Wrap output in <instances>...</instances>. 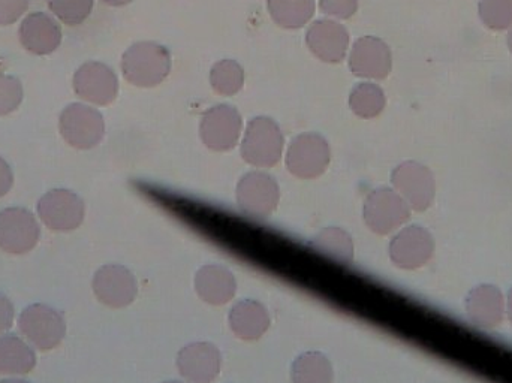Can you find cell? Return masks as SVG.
<instances>
[{
    "label": "cell",
    "instance_id": "1",
    "mask_svg": "<svg viewBox=\"0 0 512 383\" xmlns=\"http://www.w3.org/2000/svg\"><path fill=\"white\" fill-rule=\"evenodd\" d=\"M122 71L126 81L134 86H158L170 74V51L156 42H137L123 54Z\"/></svg>",
    "mask_w": 512,
    "mask_h": 383
},
{
    "label": "cell",
    "instance_id": "2",
    "mask_svg": "<svg viewBox=\"0 0 512 383\" xmlns=\"http://www.w3.org/2000/svg\"><path fill=\"white\" fill-rule=\"evenodd\" d=\"M285 149L282 129L270 117H255L246 126L242 138V156L256 168H271L280 161Z\"/></svg>",
    "mask_w": 512,
    "mask_h": 383
},
{
    "label": "cell",
    "instance_id": "3",
    "mask_svg": "<svg viewBox=\"0 0 512 383\" xmlns=\"http://www.w3.org/2000/svg\"><path fill=\"white\" fill-rule=\"evenodd\" d=\"M330 161V144L319 134L298 135L286 150V168L298 179L312 180L322 176Z\"/></svg>",
    "mask_w": 512,
    "mask_h": 383
},
{
    "label": "cell",
    "instance_id": "4",
    "mask_svg": "<svg viewBox=\"0 0 512 383\" xmlns=\"http://www.w3.org/2000/svg\"><path fill=\"white\" fill-rule=\"evenodd\" d=\"M63 140L78 150H90L101 143L105 135V122L95 108L71 104L62 111L59 119Z\"/></svg>",
    "mask_w": 512,
    "mask_h": 383
},
{
    "label": "cell",
    "instance_id": "5",
    "mask_svg": "<svg viewBox=\"0 0 512 383\" xmlns=\"http://www.w3.org/2000/svg\"><path fill=\"white\" fill-rule=\"evenodd\" d=\"M23 336L39 351H53L65 339L66 322L62 313L45 304H32L18 319Z\"/></svg>",
    "mask_w": 512,
    "mask_h": 383
},
{
    "label": "cell",
    "instance_id": "6",
    "mask_svg": "<svg viewBox=\"0 0 512 383\" xmlns=\"http://www.w3.org/2000/svg\"><path fill=\"white\" fill-rule=\"evenodd\" d=\"M363 217L370 231L387 235L411 217V207L394 189L379 188L367 195Z\"/></svg>",
    "mask_w": 512,
    "mask_h": 383
},
{
    "label": "cell",
    "instance_id": "7",
    "mask_svg": "<svg viewBox=\"0 0 512 383\" xmlns=\"http://www.w3.org/2000/svg\"><path fill=\"white\" fill-rule=\"evenodd\" d=\"M242 134V114L231 105H215L201 119V140L215 152H228L234 149L239 144Z\"/></svg>",
    "mask_w": 512,
    "mask_h": 383
},
{
    "label": "cell",
    "instance_id": "8",
    "mask_svg": "<svg viewBox=\"0 0 512 383\" xmlns=\"http://www.w3.org/2000/svg\"><path fill=\"white\" fill-rule=\"evenodd\" d=\"M41 237L38 220L26 208L11 207L0 211V250L24 255L35 249Z\"/></svg>",
    "mask_w": 512,
    "mask_h": 383
},
{
    "label": "cell",
    "instance_id": "9",
    "mask_svg": "<svg viewBox=\"0 0 512 383\" xmlns=\"http://www.w3.org/2000/svg\"><path fill=\"white\" fill-rule=\"evenodd\" d=\"M84 213L83 199L68 189H53L38 202L39 217L51 231H75L83 223Z\"/></svg>",
    "mask_w": 512,
    "mask_h": 383
},
{
    "label": "cell",
    "instance_id": "10",
    "mask_svg": "<svg viewBox=\"0 0 512 383\" xmlns=\"http://www.w3.org/2000/svg\"><path fill=\"white\" fill-rule=\"evenodd\" d=\"M391 182L394 191L408 202L412 210L424 211L433 204L436 193L435 177L424 165L414 161L403 162L391 174Z\"/></svg>",
    "mask_w": 512,
    "mask_h": 383
},
{
    "label": "cell",
    "instance_id": "11",
    "mask_svg": "<svg viewBox=\"0 0 512 383\" xmlns=\"http://www.w3.org/2000/svg\"><path fill=\"white\" fill-rule=\"evenodd\" d=\"M279 199V185L270 174L252 171L237 185V202L249 216L270 217L276 211Z\"/></svg>",
    "mask_w": 512,
    "mask_h": 383
},
{
    "label": "cell",
    "instance_id": "12",
    "mask_svg": "<svg viewBox=\"0 0 512 383\" xmlns=\"http://www.w3.org/2000/svg\"><path fill=\"white\" fill-rule=\"evenodd\" d=\"M352 74L366 80H384L393 68V54L387 42L376 36L357 39L348 53Z\"/></svg>",
    "mask_w": 512,
    "mask_h": 383
},
{
    "label": "cell",
    "instance_id": "13",
    "mask_svg": "<svg viewBox=\"0 0 512 383\" xmlns=\"http://www.w3.org/2000/svg\"><path fill=\"white\" fill-rule=\"evenodd\" d=\"M93 292L105 306L123 309L134 303L137 297V280L123 265H104L93 277Z\"/></svg>",
    "mask_w": 512,
    "mask_h": 383
},
{
    "label": "cell",
    "instance_id": "14",
    "mask_svg": "<svg viewBox=\"0 0 512 383\" xmlns=\"http://www.w3.org/2000/svg\"><path fill=\"white\" fill-rule=\"evenodd\" d=\"M74 90L83 101L95 105H110L119 93V80L110 66L87 62L74 75Z\"/></svg>",
    "mask_w": 512,
    "mask_h": 383
},
{
    "label": "cell",
    "instance_id": "15",
    "mask_svg": "<svg viewBox=\"0 0 512 383\" xmlns=\"http://www.w3.org/2000/svg\"><path fill=\"white\" fill-rule=\"evenodd\" d=\"M306 44L313 56L325 63H339L351 50L348 30L333 18H322L310 24Z\"/></svg>",
    "mask_w": 512,
    "mask_h": 383
},
{
    "label": "cell",
    "instance_id": "16",
    "mask_svg": "<svg viewBox=\"0 0 512 383\" xmlns=\"http://www.w3.org/2000/svg\"><path fill=\"white\" fill-rule=\"evenodd\" d=\"M435 241L423 226L412 225L402 229L390 243V258L397 267L415 270L432 259Z\"/></svg>",
    "mask_w": 512,
    "mask_h": 383
},
{
    "label": "cell",
    "instance_id": "17",
    "mask_svg": "<svg viewBox=\"0 0 512 383\" xmlns=\"http://www.w3.org/2000/svg\"><path fill=\"white\" fill-rule=\"evenodd\" d=\"M177 367L186 381L212 383L221 373L222 355L213 343H191L177 355Z\"/></svg>",
    "mask_w": 512,
    "mask_h": 383
},
{
    "label": "cell",
    "instance_id": "18",
    "mask_svg": "<svg viewBox=\"0 0 512 383\" xmlns=\"http://www.w3.org/2000/svg\"><path fill=\"white\" fill-rule=\"evenodd\" d=\"M21 45L36 56H47L59 48L62 42V29L59 24L44 12L27 15L18 29Z\"/></svg>",
    "mask_w": 512,
    "mask_h": 383
},
{
    "label": "cell",
    "instance_id": "19",
    "mask_svg": "<svg viewBox=\"0 0 512 383\" xmlns=\"http://www.w3.org/2000/svg\"><path fill=\"white\" fill-rule=\"evenodd\" d=\"M195 291L206 303L224 306L236 295V277L221 265H204L195 276Z\"/></svg>",
    "mask_w": 512,
    "mask_h": 383
},
{
    "label": "cell",
    "instance_id": "20",
    "mask_svg": "<svg viewBox=\"0 0 512 383\" xmlns=\"http://www.w3.org/2000/svg\"><path fill=\"white\" fill-rule=\"evenodd\" d=\"M466 313L478 327H496L504 321V295L496 286H477L466 298Z\"/></svg>",
    "mask_w": 512,
    "mask_h": 383
},
{
    "label": "cell",
    "instance_id": "21",
    "mask_svg": "<svg viewBox=\"0 0 512 383\" xmlns=\"http://www.w3.org/2000/svg\"><path fill=\"white\" fill-rule=\"evenodd\" d=\"M228 321H230L233 333L246 342L261 339L270 327V316H268L267 309L255 300L237 303L231 309Z\"/></svg>",
    "mask_w": 512,
    "mask_h": 383
},
{
    "label": "cell",
    "instance_id": "22",
    "mask_svg": "<svg viewBox=\"0 0 512 383\" xmlns=\"http://www.w3.org/2000/svg\"><path fill=\"white\" fill-rule=\"evenodd\" d=\"M35 366V352L20 337H0V375H27Z\"/></svg>",
    "mask_w": 512,
    "mask_h": 383
},
{
    "label": "cell",
    "instance_id": "23",
    "mask_svg": "<svg viewBox=\"0 0 512 383\" xmlns=\"http://www.w3.org/2000/svg\"><path fill=\"white\" fill-rule=\"evenodd\" d=\"M274 23L285 29H300L313 18L316 0H267Z\"/></svg>",
    "mask_w": 512,
    "mask_h": 383
},
{
    "label": "cell",
    "instance_id": "24",
    "mask_svg": "<svg viewBox=\"0 0 512 383\" xmlns=\"http://www.w3.org/2000/svg\"><path fill=\"white\" fill-rule=\"evenodd\" d=\"M309 244L322 255L330 256L331 259L343 264H351L354 261V241L342 228L331 226L322 229Z\"/></svg>",
    "mask_w": 512,
    "mask_h": 383
},
{
    "label": "cell",
    "instance_id": "25",
    "mask_svg": "<svg viewBox=\"0 0 512 383\" xmlns=\"http://www.w3.org/2000/svg\"><path fill=\"white\" fill-rule=\"evenodd\" d=\"M292 383H333L330 360L321 352H306L292 364Z\"/></svg>",
    "mask_w": 512,
    "mask_h": 383
},
{
    "label": "cell",
    "instance_id": "26",
    "mask_svg": "<svg viewBox=\"0 0 512 383\" xmlns=\"http://www.w3.org/2000/svg\"><path fill=\"white\" fill-rule=\"evenodd\" d=\"M385 104L384 90L372 81L357 84L349 95V107L361 119H375L384 111Z\"/></svg>",
    "mask_w": 512,
    "mask_h": 383
},
{
    "label": "cell",
    "instance_id": "27",
    "mask_svg": "<svg viewBox=\"0 0 512 383\" xmlns=\"http://www.w3.org/2000/svg\"><path fill=\"white\" fill-rule=\"evenodd\" d=\"M210 84L219 95H236L245 86V69L236 60H219L210 71Z\"/></svg>",
    "mask_w": 512,
    "mask_h": 383
},
{
    "label": "cell",
    "instance_id": "28",
    "mask_svg": "<svg viewBox=\"0 0 512 383\" xmlns=\"http://www.w3.org/2000/svg\"><path fill=\"white\" fill-rule=\"evenodd\" d=\"M48 8L66 26H80L92 14L93 0H48Z\"/></svg>",
    "mask_w": 512,
    "mask_h": 383
},
{
    "label": "cell",
    "instance_id": "29",
    "mask_svg": "<svg viewBox=\"0 0 512 383\" xmlns=\"http://www.w3.org/2000/svg\"><path fill=\"white\" fill-rule=\"evenodd\" d=\"M478 14L489 29H510L512 27V0H480Z\"/></svg>",
    "mask_w": 512,
    "mask_h": 383
},
{
    "label": "cell",
    "instance_id": "30",
    "mask_svg": "<svg viewBox=\"0 0 512 383\" xmlns=\"http://www.w3.org/2000/svg\"><path fill=\"white\" fill-rule=\"evenodd\" d=\"M23 98L20 80L11 75L0 74V117L14 113L20 107Z\"/></svg>",
    "mask_w": 512,
    "mask_h": 383
},
{
    "label": "cell",
    "instance_id": "31",
    "mask_svg": "<svg viewBox=\"0 0 512 383\" xmlns=\"http://www.w3.org/2000/svg\"><path fill=\"white\" fill-rule=\"evenodd\" d=\"M318 3L324 14L339 20H348L358 9V0H318Z\"/></svg>",
    "mask_w": 512,
    "mask_h": 383
},
{
    "label": "cell",
    "instance_id": "32",
    "mask_svg": "<svg viewBox=\"0 0 512 383\" xmlns=\"http://www.w3.org/2000/svg\"><path fill=\"white\" fill-rule=\"evenodd\" d=\"M29 8V0H0V26L15 23Z\"/></svg>",
    "mask_w": 512,
    "mask_h": 383
},
{
    "label": "cell",
    "instance_id": "33",
    "mask_svg": "<svg viewBox=\"0 0 512 383\" xmlns=\"http://www.w3.org/2000/svg\"><path fill=\"white\" fill-rule=\"evenodd\" d=\"M14 322V306L6 295L0 294V334L8 331Z\"/></svg>",
    "mask_w": 512,
    "mask_h": 383
},
{
    "label": "cell",
    "instance_id": "34",
    "mask_svg": "<svg viewBox=\"0 0 512 383\" xmlns=\"http://www.w3.org/2000/svg\"><path fill=\"white\" fill-rule=\"evenodd\" d=\"M14 185V174L5 159L0 158V198L11 191Z\"/></svg>",
    "mask_w": 512,
    "mask_h": 383
},
{
    "label": "cell",
    "instance_id": "35",
    "mask_svg": "<svg viewBox=\"0 0 512 383\" xmlns=\"http://www.w3.org/2000/svg\"><path fill=\"white\" fill-rule=\"evenodd\" d=\"M102 2L107 3L110 6H125L129 5L132 0H102Z\"/></svg>",
    "mask_w": 512,
    "mask_h": 383
},
{
    "label": "cell",
    "instance_id": "36",
    "mask_svg": "<svg viewBox=\"0 0 512 383\" xmlns=\"http://www.w3.org/2000/svg\"><path fill=\"white\" fill-rule=\"evenodd\" d=\"M507 312L508 316H510V321L512 322V289L510 291V294H508Z\"/></svg>",
    "mask_w": 512,
    "mask_h": 383
},
{
    "label": "cell",
    "instance_id": "37",
    "mask_svg": "<svg viewBox=\"0 0 512 383\" xmlns=\"http://www.w3.org/2000/svg\"><path fill=\"white\" fill-rule=\"evenodd\" d=\"M0 383H30V382L23 381V379H5V381H2Z\"/></svg>",
    "mask_w": 512,
    "mask_h": 383
},
{
    "label": "cell",
    "instance_id": "38",
    "mask_svg": "<svg viewBox=\"0 0 512 383\" xmlns=\"http://www.w3.org/2000/svg\"><path fill=\"white\" fill-rule=\"evenodd\" d=\"M508 47H510V51L512 54V30L510 32V35H508Z\"/></svg>",
    "mask_w": 512,
    "mask_h": 383
},
{
    "label": "cell",
    "instance_id": "39",
    "mask_svg": "<svg viewBox=\"0 0 512 383\" xmlns=\"http://www.w3.org/2000/svg\"><path fill=\"white\" fill-rule=\"evenodd\" d=\"M165 383H183V382L174 381V382H165Z\"/></svg>",
    "mask_w": 512,
    "mask_h": 383
}]
</instances>
